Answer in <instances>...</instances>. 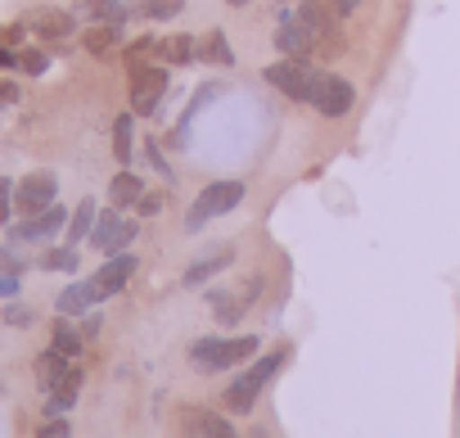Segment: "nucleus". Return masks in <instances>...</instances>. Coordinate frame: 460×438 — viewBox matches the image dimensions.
<instances>
[{"label":"nucleus","instance_id":"f257e3e1","mask_svg":"<svg viewBox=\"0 0 460 438\" xmlns=\"http://www.w3.org/2000/svg\"><path fill=\"white\" fill-rule=\"evenodd\" d=\"M285 362H289V344H280V348H271V353L253 357V366H249L244 375H235V380H230V389L221 393L226 411H235V416L253 411V402H258V398H262V389L280 375V366H285Z\"/></svg>","mask_w":460,"mask_h":438},{"label":"nucleus","instance_id":"f03ea898","mask_svg":"<svg viewBox=\"0 0 460 438\" xmlns=\"http://www.w3.org/2000/svg\"><path fill=\"white\" fill-rule=\"evenodd\" d=\"M258 353V335H235V339H221V335H208V339H194L190 344V366L199 375H217V371H230Z\"/></svg>","mask_w":460,"mask_h":438},{"label":"nucleus","instance_id":"7ed1b4c3","mask_svg":"<svg viewBox=\"0 0 460 438\" xmlns=\"http://www.w3.org/2000/svg\"><path fill=\"white\" fill-rule=\"evenodd\" d=\"M240 203H244V181H235V176L203 185V190L194 194L190 212H185V231H190V236L203 231L208 222H217V217H226V212H235Z\"/></svg>","mask_w":460,"mask_h":438},{"label":"nucleus","instance_id":"20e7f679","mask_svg":"<svg viewBox=\"0 0 460 438\" xmlns=\"http://www.w3.org/2000/svg\"><path fill=\"white\" fill-rule=\"evenodd\" d=\"M262 77H267L280 95H289L294 104H312V91H316V77H321V73H316L312 64H303V59H285V55H280Z\"/></svg>","mask_w":460,"mask_h":438},{"label":"nucleus","instance_id":"39448f33","mask_svg":"<svg viewBox=\"0 0 460 438\" xmlns=\"http://www.w3.org/2000/svg\"><path fill=\"white\" fill-rule=\"evenodd\" d=\"M167 95V64H131V113L154 118Z\"/></svg>","mask_w":460,"mask_h":438},{"label":"nucleus","instance_id":"423d86ee","mask_svg":"<svg viewBox=\"0 0 460 438\" xmlns=\"http://www.w3.org/2000/svg\"><path fill=\"white\" fill-rule=\"evenodd\" d=\"M352 104H357V91H352L348 77H339V73H321V77H316L312 109H316L321 118H343V113H352Z\"/></svg>","mask_w":460,"mask_h":438},{"label":"nucleus","instance_id":"0eeeda50","mask_svg":"<svg viewBox=\"0 0 460 438\" xmlns=\"http://www.w3.org/2000/svg\"><path fill=\"white\" fill-rule=\"evenodd\" d=\"M136 236H140V222H127L122 208H109V212H100V222H95V231H91V245H95L100 254H122Z\"/></svg>","mask_w":460,"mask_h":438},{"label":"nucleus","instance_id":"6e6552de","mask_svg":"<svg viewBox=\"0 0 460 438\" xmlns=\"http://www.w3.org/2000/svg\"><path fill=\"white\" fill-rule=\"evenodd\" d=\"M136 267H140V258H136L131 249H122V254H109V258H104V267H100V272L91 276V285H95V299L104 303V299L122 294V290L131 285Z\"/></svg>","mask_w":460,"mask_h":438},{"label":"nucleus","instance_id":"1a4fd4ad","mask_svg":"<svg viewBox=\"0 0 460 438\" xmlns=\"http://www.w3.org/2000/svg\"><path fill=\"white\" fill-rule=\"evenodd\" d=\"M55 194H59L55 172H32V176H23V181L14 185V208H19L23 217H37V212H46V208L55 203Z\"/></svg>","mask_w":460,"mask_h":438},{"label":"nucleus","instance_id":"9d476101","mask_svg":"<svg viewBox=\"0 0 460 438\" xmlns=\"http://www.w3.org/2000/svg\"><path fill=\"white\" fill-rule=\"evenodd\" d=\"M181 425H185V438H244L221 411H208V407H185Z\"/></svg>","mask_w":460,"mask_h":438},{"label":"nucleus","instance_id":"9b49d317","mask_svg":"<svg viewBox=\"0 0 460 438\" xmlns=\"http://www.w3.org/2000/svg\"><path fill=\"white\" fill-rule=\"evenodd\" d=\"M230 263H235V245H212V249H203V254L185 267L181 285H185V290H199V285H208L217 272H226Z\"/></svg>","mask_w":460,"mask_h":438},{"label":"nucleus","instance_id":"f8f14e48","mask_svg":"<svg viewBox=\"0 0 460 438\" xmlns=\"http://www.w3.org/2000/svg\"><path fill=\"white\" fill-rule=\"evenodd\" d=\"M276 50H280L285 59H303L307 50H316V37H312V28H307L298 14H285V19L276 23Z\"/></svg>","mask_w":460,"mask_h":438},{"label":"nucleus","instance_id":"ddd939ff","mask_svg":"<svg viewBox=\"0 0 460 438\" xmlns=\"http://www.w3.org/2000/svg\"><path fill=\"white\" fill-rule=\"evenodd\" d=\"M64 227H68V212H64L59 203H50L46 212L28 217L23 227H14V240H50V236H59Z\"/></svg>","mask_w":460,"mask_h":438},{"label":"nucleus","instance_id":"4468645a","mask_svg":"<svg viewBox=\"0 0 460 438\" xmlns=\"http://www.w3.org/2000/svg\"><path fill=\"white\" fill-rule=\"evenodd\" d=\"M145 194H149V190H145V176L131 172V167H122V172L109 181V203H113V208H140Z\"/></svg>","mask_w":460,"mask_h":438},{"label":"nucleus","instance_id":"2eb2a0df","mask_svg":"<svg viewBox=\"0 0 460 438\" xmlns=\"http://www.w3.org/2000/svg\"><path fill=\"white\" fill-rule=\"evenodd\" d=\"M154 59L158 64H190V59H199V37H190V32H176V37H158V50H154Z\"/></svg>","mask_w":460,"mask_h":438},{"label":"nucleus","instance_id":"dca6fc26","mask_svg":"<svg viewBox=\"0 0 460 438\" xmlns=\"http://www.w3.org/2000/svg\"><path fill=\"white\" fill-rule=\"evenodd\" d=\"M95 303H100V299H95V285H91V281H77V285H68V290L55 299L59 317H86Z\"/></svg>","mask_w":460,"mask_h":438},{"label":"nucleus","instance_id":"f3484780","mask_svg":"<svg viewBox=\"0 0 460 438\" xmlns=\"http://www.w3.org/2000/svg\"><path fill=\"white\" fill-rule=\"evenodd\" d=\"M68 371H73V357H64L59 348H46V353L37 357V384H41L46 393H50L55 384H64Z\"/></svg>","mask_w":460,"mask_h":438},{"label":"nucleus","instance_id":"a211bd4d","mask_svg":"<svg viewBox=\"0 0 460 438\" xmlns=\"http://www.w3.org/2000/svg\"><path fill=\"white\" fill-rule=\"evenodd\" d=\"M95 222H100V203H95V199H82V203L73 208V217H68V245H82V240H91Z\"/></svg>","mask_w":460,"mask_h":438},{"label":"nucleus","instance_id":"6ab92c4d","mask_svg":"<svg viewBox=\"0 0 460 438\" xmlns=\"http://www.w3.org/2000/svg\"><path fill=\"white\" fill-rule=\"evenodd\" d=\"M113 158L122 167L136 158V113H118L113 118Z\"/></svg>","mask_w":460,"mask_h":438},{"label":"nucleus","instance_id":"aec40b11","mask_svg":"<svg viewBox=\"0 0 460 438\" xmlns=\"http://www.w3.org/2000/svg\"><path fill=\"white\" fill-rule=\"evenodd\" d=\"M77 389H82V366H73V371H68V380H64V384H55V389L46 393V416H64V411L77 402Z\"/></svg>","mask_w":460,"mask_h":438},{"label":"nucleus","instance_id":"412c9836","mask_svg":"<svg viewBox=\"0 0 460 438\" xmlns=\"http://www.w3.org/2000/svg\"><path fill=\"white\" fill-rule=\"evenodd\" d=\"M199 59H203V64H217V68L235 64V50L226 46V32H221V28H212V32L199 37Z\"/></svg>","mask_w":460,"mask_h":438},{"label":"nucleus","instance_id":"4be33fe9","mask_svg":"<svg viewBox=\"0 0 460 438\" xmlns=\"http://www.w3.org/2000/svg\"><path fill=\"white\" fill-rule=\"evenodd\" d=\"M77 14L91 19V23H122L127 5H122V0H77Z\"/></svg>","mask_w":460,"mask_h":438},{"label":"nucleus","instance_id":"5701e85b","mask_svg":"<svg viewBox=\"0 0 460 438\" xmlns=\"http://www.w3.org/2000/svg\"><path fill=\"white\" fill-rule=\"evenodd\" d=\"M118 41H122V23H91L86 37H82V46H86L91 55H109Z\"/></svg>","mask_w":460,"mask_h":438},{"label":"nucleus","instance_id":"b1692460","mask_svg":"<svg viewBox=\"0 0 460 438\" xmlns=\"http://www.w3.org/2000/svg\"><path fill=\"white\" fill-rule=\"evenodd\" d=\"M32 32H41V37H73V14H64V10H41V14H32Z\"/></svg>","mask_w":460,"mask_h":438},{"label":"nucleus","instance_id":"393cba45","mask_svg":"<svg viewBox=\"0 0 460 438\" xmlns=\"http://www.w3.org/2000/svg\"><path fill=\"white\" fill-rule=\"evenodd\" d=\"M208 303L217 308V321H221V326H235V321L244 317V308H249L240 294L230 299V290H212V294H208Z\"/></svg>","mask_w":460,"mask_h":438},{"label":"nucleus","instance_id":"a878e982","mask_svg":"<svg viewBox=\"0 0 460 438\" xmlns=\"http://www.w3.org/2000/svg\"><path fill=\"white\" fill-rule=\"evenodd\" d=\"M82 339H86V335L64 317V321H55V344H50V348H59L64 357H77V353H82Z\"/></svg>","mask_w":460,"mask_h":438},{"label":"nucleus","instance_id":"bb28decb","mask_svg":"<svg viewBox=\"0 0 460 438\" xmlns=\"http://www.w3.org/2000/svg\"><path fill=\"white\" fill-rule=\"evenodd\" d=\"M181 10H185V0H140V19H154V23L176 19Z\"/></svg>","mask_w":460,"mask_h":438},{"label":"nucleus","instance_id":"cd10ccee","mask_svg":"<svg viewBox=\"0 0 460 438\" xmlns=\"http://www.w3.org/2000/svg\"><path fill=\"white\" fill-rule=\"evenodd\" d=\"M41 267H46V272H77V254H73V245H68V249H46Z\"/></svg>","mask_w":460,"mask_h":438},{"label":"nucleus","instance_id":"c85d7f7f","mask_svg":"<svg viewBox=\"0 0 460 438\" xmlns=\"http://www.w3.org/2000/svg\"><path fill=\"white\" fill-rule=\"evenodd\" d=\"M14 68H23V73H28V77H41V73H46V68H50V59H46V55H41V50H23V55H19V59H14Z\"/></svg>","mask_w":460,"mask_h":438},{"label":"nucleus","instance_id":"c756f323","mask_svg":"<svg viewBox=\"0 0 460 438\" xmlns=\"http://www.w3.org/2000/svg\"><path fill=\"white\" fill-rule=\"evenodd\" d=\"M37 438H73V425H68L64 416H50V420L37 429Z\"/></svg>","mask_w":460,"mask_h":438},{"label":"nucleus","instance_id":"7c9ffc66","mask_svg":"<svg viewBox=\"0 0 460 438\" xmlns=\"http://www.w3.org/2000/svg\"><path fill=\"white\" fill-rule=\"evenodd\" d=\"M10 217H14V181L0 176V227H5Z\"/></svg>","mask_w":460,"mask_h":438},{"label":"nucleus","instance_id":"2f4dec72","mask_svg":"<svg viewBox=\"0 0 460 438\" xmlns=\"http://www.w3.org/2000/svg\"><path fill=\"white\" fill-rule=\"evenodd\" d=\"M5 321H10V326H32V308H23V303H10V308H5Z\"/></svg>","mask_w":460,"mask_h":438},{"label":"nucleus","instance_id":"473e14b6","mask_svg":"<svg viewBox=\"0 0 460 438\" xmlns=\"http://www.w3.org/2000/svg\"><path fill=\"white\" fill-rule=\"evenodd\" d=\"M145 154H149V163L163 172V176H172V167H167V158H163V149H158V140H145Z\"/></svg>","mask_w":460,"mask_h":438},{"label":"nucleus","instance_id":"72a5a7b5","mask_svg":"<svg viewBox=\"0 0 460 438\" xmlns=\"http://www.w3.org/2000/svg\"><path fill=\"white\" fill-rule=\"evenodd\" d=\"M19 294V272H0V299H14Z\"/></svg>","mask_w":460,"mask_h":438},{"label":"nucleus","instance_id":"f704fd0d","mask_svg":"<svg viewBox=\"0 0 460 438\" xmlns=\"http://www.w3.org/2000/svg\"><path fill=\"white\" fill-rule=\"evenodd\" d=\"M258 294H262V276H253V281L240 285V299H244V303H258Z\"/></svg>","mask_w":460,"mask_h":438},{"label":"nucleus","instance_id":"c9c22d12","mask_svg":"<svg viewBox=\"0 0 460 438\" xmlns=\"http://www.w3.org/2000/svg\"><path fill=\"white\" fill-rule=\"evenodd\" d=\"M357 5H361V0H330V10H334L339 19H348V14H357Z\"/></svg>","mask_w":460,"mask_h":438},{"label":"nucleus","instance_id":"e433bc0d","mask_svg":"<svg viewBox=\"0 0 460 438\" xmlns=\"http://www.w3.org/2000/svg\"><path fill=\"white\" fill-rule=\"evenodd\" d=\"M158 208H163V194H145L140 199V217H154Z\"/></svg>","mask_w":460,"mask_h":438},{"label":"nucleus","instance_id":"4c0bfd02","mask_svg":"<svg viewBox=\"0 0 460 438\" xmlns=\"http://www.w3.org/2000/svg\"><path fill=\"white\" fill-rule=\"evenodd\" d=\"M82 335H86V339L100 335V317H86V321H82Z\"/></svg>","mask_w":460,"mask_h":438},{"label":"nucleus","instance_id":"58836bf2","mask_svg":"<svg viewBox=\"0 0 460 438\" xmlns=\"http://www.w3.org/2000/svg\"><path fill=\"white\" fill-rule=\"evenodd\" d=\"M226 5H230V10H244V5H249V0H226Z\"/></svg>","mask_w":460,"mask_h":438},{"label":"nucleus","instance_id":"ea45409f","mask_svg":"<svg viewBox=\"0 0 460 438\" xmlns=\"http://www.w3.org/2000/svg\"><path fill=\"white\" fill-rule=\"evenodd\" d=\"M253 438H267V434H262V429H253Z\"/></svg>","mask_w":460,"mask_h":438}]
</instances>
